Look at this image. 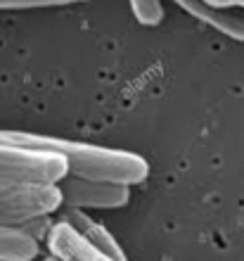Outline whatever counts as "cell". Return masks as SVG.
Wrapping results in <instances>:
<instances>
[{
    "label": "cell",
    "instance_id": "1",
    "mask_svg": "<svg viewBox=\"0 0 244 261\" xmlns=\"http://www.w3.org/2000/svg\"><path fill=\"white\" fill-rule=\"evenodd\" d=\"M0 143H12L29 150H43L62 154L69 164V173L78 178L90 180H109L123 186H138L147 178L149 166L140 154L102 145L64 140L55 136L41 133H24V130H0Z\"/></svg>",
    "mask_w": 244,
    "mask_h": 261
},
{
    "label": "cell",
    "instance_id": "2",
    "mask_svg": "<svg viewBox=\"0 0 244 261\" xmlns=\"http://www.w3.org/2000/svg\"><path fill=\"white\" fill-rule=\"evenodd\" d=\"M64 176H69V164L62 154L0 143V183L57 186Z\"/></svg>",
    "mask_w": 244,
    "mask_h": 261
},
{
    "label": "cell",
    "instance_id": "3",
    "mask_svg": "<svg viewBox=\"0 0 244 261\" xmlns=\"http://www.w3.org/2000/svg\"><path fill=\"white\" fill-rule=\"evenodd\" d=\"M62 204L64 202L57 186L0 183V221H5L12 230H21L29 219L60 212Z\"/></svg>",
    "mask_w": 244,
    "mask_h": 261
},
{
    "label": "cell",
    "instance_id": "4",
    "mask_svg": "<svg viewBox=\"0 0 244 261\" xmlns=\"http://www.w3.org/2000/svg\"><path fill=\"white\" fill-rule=\"evenodd\" d=\"M64 206L78 209H121L130 199V186L109 183V180H90L78 176H64L57 183Z\"/></svg>",
    "mask_w": 244,
    "mask_h": 261
},
{
    "label": "cell",
    "instance_id": "5",
    "mask_svg": "<svg viewBox=\"0 0 244 261\" xmlns=\"http://www.w3.org/2000/svg\"><path fill=\"white\" fill-rule=\"evenodd\" d=\"M48 249L50 254L57 256L60 261H114L107 254H102L86 235L78 233L76 228H71L64 221H57L50 228Z\"/></svg>",
    "mask_w": 244,
    "mask_h": 261
},
{
    "label": "cell",
    "instance_id": "6",
    "mask_svg": "<svg viewBox=\"0 0 244 261\" xmlns=\"http://www.w3.org/2000/svg\"><path fill=\"white\" fill-rule=\"evenodd\" d=\"M183 7L185 12H190L199 21L209 24V27L218 29L221 34L230 36L232 41L244 43V17L232 10H218V7L209 5L206 0H173Z\"/></svg>",
    "mask_w": 244,
    "mask_h": 261
},
{
    "label": "cell",
    "instance_id": "7",
    "mask_svg": "<svg viewBox=\"0 0 244 261\" xmlns=\"http://www.w3.org/2000/svg\"><path fill=\"white\" fill-rule=\"evenodd\" d=\"M38 256V240L21 230L0 228V261H34Z\"/></svg>",
    "mask_w": 244,
    "mask_h": 261
},
{
    "label": "cell",
    "instance_id": "8",
    "mask_svg": "<svg viewBox=\"0 0 244 261\" xmlns=\"http://www.w3.org/2000/svg\"><path fill=\"white\" fill-rule=\"evenodd\" d=\"M83 235H86V238H88V240L93 242L97 249H100L102 254H107L109 259H114V261H128V256L123 254L121 245L116 242V238L109 233L104 226H100V223H93V226H90Z\"/></svg>",
    "mask_w": 244,
    "mask_h": 261
},
{
    "label": "cell",
    "instance_id": "9",
    "mask_svg": "<svg viewBox=\"0 0 244 261\" xmlns=\"http://www.w3.org/2000/svg\"><path fill=\"white\" fill-rule=\"evenodd\" d=\"M130 10L143 27H156L164 19L161 0H130Z\"/></svg>",
    "mask_w": 244,
    "mask_h": 261
},
{
    "label": "cell",
    "instance_id": "10",
    "mask_svg": "<svg viewBox=\"0 0 244 261\" xmlns=\"http://www.w3.org/2000/svg\"><path fill=\"white\" fill-rule=\"evenodd\" d=\"M88 3V0H0V10H26V7H57Z\"/></svg>",
    "mask_w": 244,
    "mask_h": 261
},
{
    "label": "cell",
    "instance_id": "11",
    "mask_svg": "<svg viewBox=\"0 0 244 261\" xmlns=\"http://www.w3.org/2000/svg\"><path fill=\"white\" fill-rule=\"evenodd\" d=\"M60 212H62L60 221L69 223L71 228H76L78 233H86V230L95 223V221L90 219V216H86V214H83V209H78V206H64V204H62Z\"/></svg>",
    "mask_w": 244,
    "mask_h": 261
},
{
    "label": "cell",
    "instance_id": "12",
    "mask_svg": "<svg viewBox=\"0 0 244 261\" xmlns=\"http://www.w3.org/2000/svg\"><path fill=\"white\" fill-rule=\"evenodd\" d=\"M209 5L218 7V10H230V7H244V0H206Z\"/></svg>",
    "mask_w": 244,
    "mask_h": 261
},
{
    "label": "cell",
    "instance_id": "13",
    "mask_svg": "<svg viewBox=\"0 0 244 261\" xmlns=\"http://www.w3.org/2000/svg\"><path fill=\"white\" fill-rule=\"evenodd\" d=\"M45 261H60V259H57V256H52V254H50V259H45Z\"/></svg>",
    "mask_w": 244,
    "mask_h": 261
},
{
    "label": "cell",
    "instance_id": "14",
    "mask_svg": "<svg viewBox=\"0 0 244 261\" xmlns=\"http://www.w3.org/2000/svg\"><path fill=\"white\" fill-rule=\"evenodd\" d=\"M242 93H244V69H242Z\"/></svg>",
    "mask_w": 244,
    "mask_h": 261
},
{
    "label": "cell",
    "instance_id": "15",
    "mask_svg": "<svg viewBox=\"0 0 244 261\" xmlns=\"http://www.w3.org/2000/svg\"><path fill=\"white\" fill-rule=\"evenodd\" d=\"M242 223H244V209H242Z\"/></svg>",
    "mask_w": 244,
    "mask_h": 261
}]
</instances>
